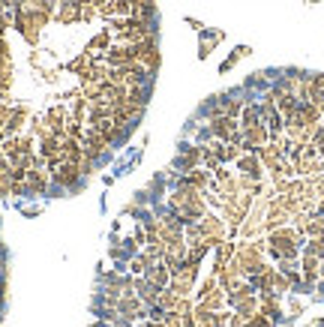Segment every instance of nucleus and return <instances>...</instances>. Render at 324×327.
I'll return each instance as SVG.
<instances>
[{"label": "nucleus", "mask_w": 324, "mask_h": 327, "mask_svg": "<svg viewBox=\"0 0 324 327\" xmlns=\"http://www.w3.org/2000/svg\"><path fill=\"white\" fill-rule=\"evenodd\" d=\"M105 147H108V141H105L102 135H96L93 129H87V135H84V156L99 159V156L105 153Z\"/></svg>", "instance_id": "f257e3e1"}, {"label": "nucleus", "mask_w": 324, "mask_h": 327, "mask_svg": "<svg viewBox=\"0 0 324 327\" xmlns=\"http://www.w3.org/2000/svg\"><path fill=\"white\" fill-rule=\"evenodd\" d=\"M78 177H81V168L72 165V162H63L60 168H54V180H57L60 186H75Z\"/></svg>", "instance_id": "f03ea898"}, {"label": "nucleus", "mask_w": 324, "mask_h": 327, "mask_svg": "<svg viewBox=\"0 0 324 327\" xmlns=\"http://www.w3.org/2000/svg\"><path fill=\"white\" fill-rule=\"evenodd\" d=\"M45 189H48V174L39 171V168H30L27 171V192L30 195H42Z\"/></svg>", "instance_id": "7ed1b4c3"}, {"label": "nucleus", "mask_w": 324, "mask_h": 327, "mask_svg": "<svg viewBox=\"0 0 324 327\" xmlns=\"http://www.w3.org/2000/svg\"><path fill=\"white\" fill-rule=\"evenodd\" d=\"M24 123H27V105H18V108H12V114L6 117V132L9 135H18V132L24 129Z\"/></svg>", "instance_id": "20e7f679"}, {"label": "nucleus", "mask_w": 324, "mask_h": 327, "mask_svg": "<svg viewBox=\"0 0 324 327\" xmlns=\"http://www.w3.org/2000/svg\"><path fill=\"white\" fill-rule=\"evenodd\" d=\"M78 18H81V0H66V3H60L57 21H63V24H72V21H78Z\"/></svg>", "instance_id": "39448f33"}, {"label": "nucleus", "mask_w": 324, "mask_h": 327, "mask_svg": "<svg viewBox=\"0 0 324 327\" xmlns=\"http://www.w3.org/2000/svg\"><path fill=\"white\" fill-rule=\"evenodd\" d=\"M117 315H126V318H141L144 315V306L135 300V297H123V300H117Z\"/></svg>", "instance_id": "423d86ee"}, {"label": "nucleus", "mask_w": 324, "mask_h": 327, "mask_svg": "<svg viewBox=\"0 0 324 327\" xmlns=\"http://www.w3.org/2000/svg\"><path fill=\"white\" fill-rule=\"evenodd\" d=\"M198 159H201V150H198V147H186V150H183V156H180L174 165H177V168H186V171H192L195 165H198Z\"/></svg>", "instance_id": "0eeeda50"}, {"label": "nucleus", "mask_w": 324, "mask_h": 327, "mask_svg": "<svg viewBox=\"0 0 324 327\" xmlns=\"http://www.w3.org/2000/svg\"><path fill=\"white\" fill-rule=\"evenodd\" d=\"M126 99L135 102V105H144V102H147V87H144V84H132L129 90H126Z\"/></svg>", "instance_id": "6e6552de"}, {"label": "nucleus", "mask_w": 324, "mask_h": 327, "mask_svg": "<svg viewBox=\"0 0 324 327\" xmlns=\"http://www.w3.org/2000/svg\"><path fill=\"white\" fill-rule=\"evenodd\" d=\"M150 267H153V261H150L147 255H138V258H132V261H129V270H132V273H138V276H144Z\"/></svg>", "instance_id": "1a4fd4ad"}, {"label": "nucleus", "mask_w": 324, "mask_h": 327, "mask_svg": "<svg viewBox=\"0 0 324 327\" xmlns=\"http://www.w3.org/2000/svg\"><path fill=\"white\" fill-rule=\"evenodd\" d=\"M108 39H111V36H108V30H102L99 36H93V39H90V48H108ZM90 48H87V51H90Z\"/></svg>", "instance_id": "9d476101"}, {"label": "nucleus", "mask_w": 324, "mask_h": 327, "mask_svg": "<svg viewBox=\"0 0 324 327\" xmlns=\"http://www.w3.org/2000/svg\"><path fill=\"white\" fill-rule=\"evenodd\" d=\"M114 12L117 15H132V3L129 0H114Z\"/></svg>", "instance_id": "9b49d317"}, {"label": "nucleus", "mask_w": 324, "mask_h": 327, "mask_svg": "<svg viewBox=\"0 0 324 327\" xmlns=\"http://www.w3.org/2000/svg\"><path fill=\"white\" fill-rule=\"evenodd\" d=\"M78 168H81V174H93V168H96V159H90V156H84Z\"/></svg>", "instance_id": "f8f14e48"}, {"label": "nucleus", "mask_w": 324, "mask_h": 327, "mask_svg": "<svg viewBox=\"0 0 324 327\" xmlns=\"http://www.w3.org/2000/svg\"><path fill=\"white\" fill-rule=\"evenodd\" d=\"M0 60H12V57H9V45L3 42V36H0Z\"/></svg>", "instance_id": "ddd939ff"}, {"label": "nucleus", "mask_w": 324, "mask_h": 327, "mask_svg": "<svg viewBox=\"0 0 324 327\" xmlns=\"http://www.w3.org/2000/svg\"><path fill=\"white\" fill-rule=\"evenodd\" d=\"M27 192V183H12V195H24Z\"/></svg>", "instance_id": "4468645a"}, {"label": "nucleus", "mask_w": 324, "mask_h": 327, "mask_svg": "<svg viewBox=\"0 0 324 327\" xmlns=\"http://www.w3.org/2000/svg\"><path fill=\"white\" fill-rule=\"evenodd\" d=\"M318 144H321V150H324V132H321V135H318Z\"/></svg>", "instance_id": "2eb2a0df"}, {"label": "nucleus", "mask_w": 324, "mask_h": 327, "mask_svg": "<svg viewBox=\"0 0 324 327\" xmlns=\"http://www.w3.org/2000/svg\"><path fill=\"white\" fill-rule=\"evenodd\" d=\"M90 3H99V6H102V3H108V0H90Z\"/></svg>", "instance_id": "dca6fc26"}, {"label": "nucleus", "mask_w": 324, "mask_h": 327, "mask_svg": "<svg viewBox=\"0 0 324 327\" xmlns=\"http://www.w3.org/2000/svg\"><path fill=\"white\" fill-rule=\"evenodd\" d=\"M312 3H315V0H312Z\"/></svg>", "instance_id": "f3484780"}]
</instances>
